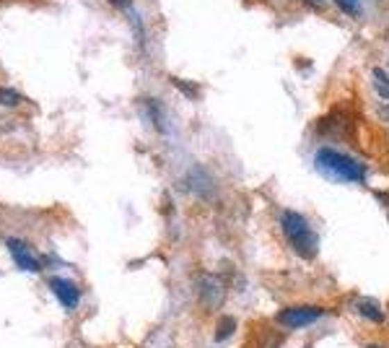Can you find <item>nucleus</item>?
I'll return each mask as SVG.
<instances>
[{
    "mask_svg": "<svg viewBox=\"0 0 389 348\" xmlns=\"http://www.w3.org/2000/svg\"><path fill=\"white\" fill-rule=\"evenodd\" d=\"M356 312H358L363 320L374 322V325H384V322H387L381 307L376 304V299H358V301H356Z\"/></svg>",
    "mask_w": 389,
    "mask_h": 348,
    "instance_id": "obj_9",
    "label": "nucleus"
},
{
    "mask_svg": "<svg viewBox=\"0 0 389 348\" xmlns=\"http://www.w3.org/2000/svg\"><path fill=\"white\" fill-rule=\"evenodd\" d=\"M317 130H320V135H324V138H345V133H350V115L340 110L327 112L320 119Z\"/></svg>",
    "mask_w": 389,
    "mask_h": 348,
    "instance_id": "obj_6",
    "label": "nucleus"
},
{
    "mask_svg": "<svg viewBox=\"0 0 389 348\" xmlns=\"http://www.w3.org/2000/svg\"><path fill=\"white\" fill-rule=\"evenodd\" d=\"M233 333H236V317H231V315H221L218 322H215V333H213L215 343H224V340H229Z\"/></svg>",
    "mask_w": 389,
    "mask_h": 348,
    "instance_id": "obj_10",
    "label": "nucleus"
},
{
    "mask_svg": "<svg viewBox=\"0 0 389 348\" xmlns=\"http://www.w3.org/2000/svg\"><path fill=\"white\" fill-rule=\"evenodd\" d=\"M324 315H327L324 307H317V304H296V307H283L275 315L272 322L281 330H301L314 325V322H320Z\"/></svg>",
    "mask_w": 389,
    "mask_h": 348,
    "instance_id": "obj_4",
    "label": "nucleus"
},
{
    "mask_svg": "<svg viewBox=\"0 0 389 348\" xmlns=\"http://www.w3.org/2000/svg\"><path fill=\"white\" fill-rule=\"evenodd\" d=\"M314 3H322V0H314Z\"/></svg>",
    "mask_w": 389,
    "mask_h": 348,
    "instance_id": "obj_20",
    "label": "nucleus"
},
{
    "mask_svg": "<svg viewBox=\"0 0 389 348\" xmlns=\"http://www.w3.org/2000/svg\"><path fill=\"white\" fill-rule=\"evenodd\" d=\"M21 101V94L19 91H13V89H0V104L3 107H16Z\"/></svg>",
    "mask_w": 389,
    "mask_h": 348,
    "instance_id": "obj_14",
    "label": "nucleus"
},
{
    "mask_svg": "<svg viewBox=\"0 0 389 348\" xmlns=\"http://www.w3.org/2000/svg\"><path fill=\"white\" fill-rule=\"evenodd\" d=\"M374 89L379 91V97L389 99V83H381V81H376V83H374Z\"/></svg>",
    "mask_w": 389,
    "mask_h": 348,
    "instance_id": "obj_17",
    "label": "nucleus"
},
{
    "mask_svg": "<svg viewBox=\"0 0 389 348\" xmlns=\"http://www.w3.org/2000/svg\"><path fill=\"white\" fill-rule=\"evenodd\" d=\"M172 86H176L187 99H197V91H200L197 83H190V81H182V78H176V76H172Z\"/></svg>",
    "mask_w": 389,
    "mask_h": 348,
    "instance_id": "obj_13",
    "label": "nucleus"
},
{
    "mask_svg": "<svg viewBox=\"0 0 389 348\" xmlns=\"http://www.w3.org/2000/svg\"><path fill=\"white\" fill-rule=\"evenodd\" d=\"M6 247H8V252L13 255V263H16L21 270H29V273H34V270L42 268V260L34 258V255H31V249L26 247L21 239H8V242H6Z\"/></svg>",
    "mask_w": 389,
    "mask_h": 348,
    "instance_id": "obj_8",
    "label": "nucleus"
},
{
    "mask_svg": "<svg viewBox=\"0 0 389 348\" xmlns=\"http://www.w3.org/2000/svg\"><path fill=\"white\" fill-rule=\"evenodd\" d=\"M194 291H197V301L205 312H215L226 304V297H229V283H226L224 276L218 273H197L194 279Z\"/></svg>",
    "mask_w": 389,
    "mask_h": 348,
    "instance_id": "obj_3",
    "label": "nucleus"
},
{
    "mask_svg": "<svg viewBox=\"0 0 389 348\" xmlns=\"http://www.w3.org/2000/svg\"><path fill=\"white\" fill-rule=\"evenodd\" d=\"M338 6H340L342 13H348V16H358V0H338Z\"/></svg>",
    "mask_w": 389,
    "mask_h": 348,
    "instance_id": "obj_15",
    "label": "nucleus"
},
{
    "mask_svg": "<svg viewBox=\"0 0 389 348\" xmlns=\"http://www.w3.org/2000/svg\"><path fill=\"white\" fill-rule=\"evenodd\" d=\"M366 348H387V346H379V343H369Z\"/></svg>",
    "mask_w": 389,
    "mask_h": 348,
    "instance_id": "obj_19",
    "label": "nucleus"
},
{
    "mask_svg": "<svg viewBox=\"0 0 389 348\" xmlns=\"http://www.w3.org/2000/svg\"><path fill=\"white\" fill-rule=\"evenodd\" d=\"M314 167L320 174L335 179V182H363L366 179V167L350 154L335 151L330 146H322L314 154Z\"/></svg>",
    "mask_w": 389,
    "mask_h": 348,
    "instance_id": "obj_1",
    "label": "nucleus"
},
{
    "mask_svg": "<svg viewBox=\"0 0 389 348\" xmlns=\"http://www.w3.org/2000/svg\"><path fill=\"white\" fill-rule=\"evenodd\" d=\"M112 8H119V10H130L133 8V0H107Z\"/></svg>",
    "mask_w": 389,
    "mask_h": 348,
    "instance_id": "obj_16",
    "label": "nucleus"
},
{
    "mask_svg": "<svg viewBox=\"0 0 389 348\" xmlns=\"http://www.w3.org/2000/svg\"><path fill=\"white\" fill-rule=\"evenodd\" d=\"M379 117L381 119H389V104H384V107L379 110Z\"/></svg>",
    "mask_w": 389,
    "mask_h": 348,
    "instance_id": "obj_18",
    "label": "nucleus"
},
{
    "mask_svg": "<svg viewBox=\"0 0 389 348\" xmlns=\"http://www.w3.org/2000/svg\"><path fill=\"white\" fill-rule=\"evenodd\" d=\"M185 188L200 200H215V195H218V182H215V177L205 167H192V169L187 172Z\"/></svg>",
    "mask_w": 389,
    "mask_h": 348,
    "instance_id": "obj_5",
    "label": "nucleus"
},
{
    "mask_svg": "<svg viewBox=\"0 0 389 348\" xmlns=\"http://www.w3.org/2000/svg\"><path fill=\"white\" fill-rule=\"evenodd\" d=\"M146 107H148V117L154 119V125L158 133H164L166 130V122H164V107L158 104L156 99H146Z\"/></svg>",
    "mask_w": 389,
    "mask_h": 348,
    "instance_id": "obj_12",
    "label": "nucleus"
},
{
    "mask_svg": "<svg viewBox=\"0 0 389 348\" xmlns=\"http://www.w3.org/2000/svg\"><path fill=\"white\" fill-rule=\"evenodd\" d=\"M260 343L254 348H281L283 346V333L281 330H270V328H265L263 330V335H260Z\"/></svg>",
    "mask_w": 389,
    "mask_h": 348,
    "instance_id": "obj_11",
    "label": "nucleus"
},
{
    "mask_svg": "<svg viewBox=\"0 0 389 348\" xmlns=\"http://www.w3.org/2000/svg\"><path fill=\"white\" fill-rule=\"evenodd\" d=\"M281 229L283 237L288 239V245L293 247V252L301 260H314L320 252V237L317 231L311 229V224L306 221V216H301L299 210L285 208L281 210Z\"/></svg>",
    "mask_w": 389,
    "mask_h": 348,
    "instance_id": "obj_2",
    "label": "nucleus"
},
{
    "mask_svg": "<svg viewBox=\"0 0 389 348\" xmlns=\"http://www.w3.org/2000/svg\"><path fill=\"white\" fill-rule=\"evenodd\" d=\"M47 286L65 309H76L81 304V289H78L76 283H70L68 279H58L55 276V279L47 281Z\"/></svg>",
    "mask_w": 389,
    "mask_h": 348,
    "instance_id": "obj_7",
    "label": "nucleus"
}]
</instances>
